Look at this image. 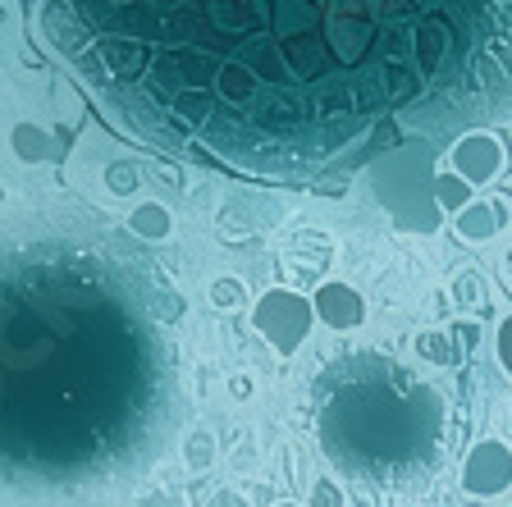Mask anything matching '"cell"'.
I'll use <instances>...</instances> for the list:
<instances>
[{"label":"cell","instance_id":"1","mask_svg":"<svg viewBox=\"0 0 512 507\" xmlns=\"http://www.w3.org/2000/svg\"><path fill=\"white\" fill-rule=\"evenodd\" d=\"M119 119L256 179H320L512 106V0H42Z\"/></svg>","mask_w":512,"mask_h":507},{"label":"cell","instance_id":"2","mask_svg":"<svg viewBox=\"0 0 512 507\" xmlns=\"http://www.w3.org/2000/svg\"><path fill=\"white\" fill-rule=\"evenodd\" d=\"M151 270L74 243L0 252V480L96 485L160 453L174 357Z\"/></svg>","mask_w":512,"mask_h":507},{"label":"cell","instance_id":"3","mask_svg":"<svg viewBox=\"0 0 512 507\" xmlns=\"http://www.w3.org/2000/svg\"><path fill=\"white\" fill-rule=\"evenodd\" d=\"M439 430V393L394 357L352 352L320 375V448L362 485H407L426 476L439 453Z\"/></svg>","mask_w":512,"mask_h":507},{"label":"cell","instance_id":"4","mask_svg":"<svg viewBox=\"0 0 512 507\" xmlns=\"http://www.w3.org/2000/svg\"><path fill=\"white\" fill-rule=\"evenodd\" d=\"M311 320H316L311 302L298 293H288V288H270L256 302V329L275 343L279 357H293V348H302V338L311 334Z\"/></svg>","mask_w":512,"mask_h":507},{"label":"cell","instance_id":"5","mask_svg":"<svg viewBox=\"0 0 512 507\" xmlns=\"http://www.w3.org/2000/svg\"><path fill=\"white\" fill-rule=\"evenodd\" d=\"M512 485V448L499 444V439H485L467 453V466H462V489L476 498H494Z\"/></svg>","mask_w":512,"mask_h":507},{"label":"cell","instance_id":"6","mask_svg":"<svg viewBox=\"0 0 512 507\" xmlns=\"http://www.w3.org/2000/svg\"><path fill=\"white\" fill-rule=\"evenodd\" d=\"M499 169H503V147H499V138L480 133V128L462 133L458 147H453V174H458L462 183H490Z\"/></svg>","mask_w":512,"mask_h":507},{"label":"cell","instance_id":"7","mask_svg":"<svg viewBox=\"0 0 512 507\" xmlns=\"http://www.w3.org/2000/svg\"><path fill=\"white\" fill-rule=\"evenodd\" d=\"M311 311H316L330 329H352V325H362L366 302L352 293L348 284H320L316 297H311Z\"/></svg>","mask_w":512,"mask_h":507},{"label":"cell","instance_id":"8","mask_svg":"<svg viewBox=\"0 0 512 507\" xmlns=\"http://www.w3.org/2000/svg\"><path fill=\"white\" fill-rule=\"evenodd\" d=\"M458 233L462 238H494L499 233V211L494 206H485V201H467L462 206V215H458Z\"/></svg>","mask_w":512,"mask_h":507},{"label":"cell","instance_id":"9","mask_svg":"<svg viewBox=\"0 0 512 507\" xmlns=\"http://www.w3.org/2000/svg\"><path fill=\"white\" fill-rule=\"evenodd\" d=\"M133 233H142V238H165V233H170V211H165L160 201H142L138 211H133Z\"/></svg>","mask_w":512,"mask_h":507},{"label":"cell","instance_id":"10","mask_svg":"<svg viewBox=\"0 0 512 507\" xmlns=\"http://www.w3.org/2000/svg\"><path fill=\"white\" fill-rule=\"evenodd\" d=\"M211 302H215V307H238V302H243L238 279H215V284H211Z\"/></svg>","mask_w":512,"mask_h":507},{"label":"cell","instance_id":"11","mask_svg":"<svg viewBox=\"0 0 512 507\" xmlns=\"http://www.w3.org/2000/svg\"><path fill=\"white\" fill-rule=\"evenodd\" d=\"M311 507H343V489L334 480H316L311 489Z\"/></svg>","mask_w":512,"mask_h":507},{"label":"cell","instance_id":"12","mask_svg":"<svg viewBox=\"0 0 512 507\" xmlns=\"http://www.w3.org/2000/svg\"><path fill=\"white\" fill-rule=\"evenodd\" d=\"M416 348H421V352H430V361H458V352L448 348L444 338H435V334H426V338H421V343H416Z\"/></svg>","mask_w":512,"mask_h":507},{"label":"cell","instance_id":"13","mask_svg":"<svg viewBox=\"0 0 512 507\" xmlns=\"http://www.w3.org/2000/svg\"><path fill=\"white\" fill-rule=\"evenodd\" d=\"M499 361H503V370L512 375V316L499 325Z\"/></svg>","mask_w":512,"mask_h":507},{"label":"cell","instance_id":"14","mask_svg":"<svg viewBox=\"0 0 512 507\" xmlns=\"http://www.w3.org/2000/svg\"><path fill=\"white\" fill-rule=\"evenodd\" d=\"M458 297L462 302H480V275H462L458 279Z\"/></svg>","mask_w":512,"mask_h":507},{"label":"cell","instance_id":"15","mask_svg":"<svg viewBox=\"0 0 512 507\" xmlns=\"http://www.w3.org/2000/svg\"><path fill=\"white\" fill-rule=\"evenodd\" d=\"M439 192H444V201H448V206H458V211H462V206H467V192H462V183H444V188H439Z\"/></svg>","mask_w":512,"mask_h":507},{"label":"cell","instance_id":"16","mask_svg":"<svg viewBox=\"0 0 512 507\" xmlns=\"http://www.w3.org/2000/svg\"><path fill=\"white\" fill-rule=\"evenodd\" d=\"M206 453H211V444H206V439H192V462H206Z\"/></svg>","mask_w":512,"mask_h":507},{"label":"cell","instance_id":"17","mask_svg":"<svg viewBox=\"0 0 512 507\" xmlns=\"http://www.w3.org/2000/svg\"><path fill=\"white\" fill-rule=\"evenodd\" d=\"M476 329H471V325H458V343H462V348H471V343H476Z\"/></svg>","mask_w":512,"mask_h":507},{"label":"cell","instance_id":"18","mask_svg":"<svg viewBox=\"0 0 512 507\" xmlns=\"http://www.w3.org/2000/svg\"><path fill=\"white\" fill-rule=\"evenodd\" d=\"M279 507H298V503H279Z\"/></svg>","mask_w":512,"mask_h":507}]
</instances>
